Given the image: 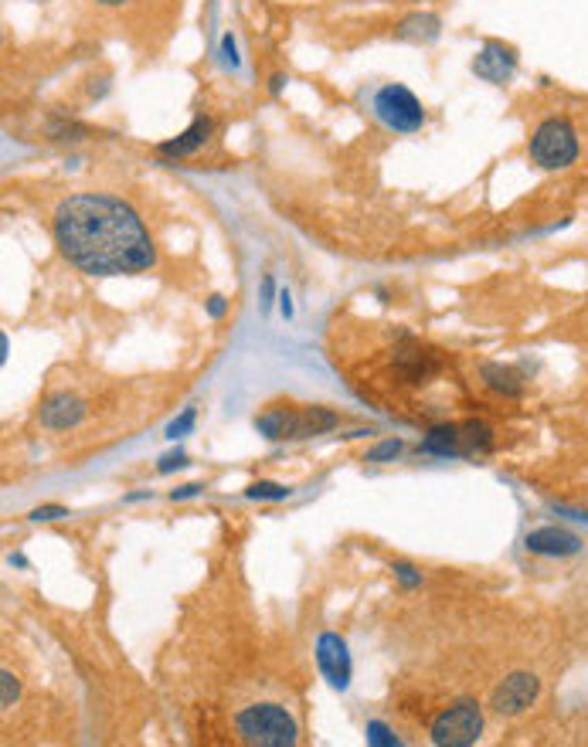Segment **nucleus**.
Returning a JSON list of instances; mask_svg holds the SVG:
<instances>
[{
  "label": "nucleus",
  "mask_w": 588,
  "mask_h": 747,
  "mask_svg": "<svg viewBox=\"0 0 588 747\" xmlns=\"http://www.w3.org/2000/svg\"><path fill=\"white\" fill-rule=\"evenodd\" d=\"M4 710H11L14 707V700H18V679H14V673L11 669H4Z\"/></svg>",
  "instance_id": "obj_19"
},
{
  "label": "nucleus",
  "mask_w": 588,
  "mask_h": 747,
  "mask_svg": "<svg viewBox=\"0 0 588 747\" xmlns=\"http://www.w3.org/2000/svg\"><path fill=\"white\" fill-rule=\"evenodd\" d=\"M86 415V405L76 395H54L41 405V425L51 431H66L72 425H79Z\"/></svg>",
  "instance_id": "obj_11"
},
{
  "label": "nucleus",
  "mask_w": 588,
  "mask_h": 747,
  "mask_svg": "<svg viewBox=\"0 0 588 747\" xmlns=\"http://www.w3.org/2000/svg\"><path fill=\"white\" fill-rule=\"evenodd\" d=\"M368 740H371V744H398L381 724H368Z\"/></svg>",
  "instance_id": "obj_21"
},
{
  "label": "nucleus",
  "mask_w": 588,
  "mask_h": 747,
  "mask_svg": "<svg viewBox=\"0 0 588 747\" xmlns=\"http://www.w3.org/2000/svg\"><path fill=\"white\" fill-rule=\"evenodd\" d=\"M58 517H69L62 507H38L31 510V520H58Z\"/></svg>",
  "instance_id": "obj_22"
},
{
  "label": "nucleus",
  "mask_w": 588,
  "mask_h": 747,
  "mask_svg": "<svg viewBox=\"0 0 588 747\" xmlns=\"http://www.w3.org/2000/svg\"><path fill=\"white\" fill-rule=\"evenodd\" d=\"M317 663H320V669L330 679L333 690H347L350 687V653H347V643L340 636L323 633L317 639Z\"/></svg>",
  "instance_id": "obj_9"
},
{
  "label": "nucleus",
  "mask_w": 588,
  "mask_h": 747,
  "mask_svg": "<svg viewBox=\"0 0 588 747\" xmlns=\"http://www.w3.org/2000/svg\"><path fill=\"white\" fill-rule=\"evenodd\" d=\"M401 449H405V446H401V439H388V442L375 446V449L365 456V462H388V459H395Z\"/></svg>",
  "instance_id": "obj_17"
},
{
  "label": "nucleus",
  "mask_w": 588,
  "mask_h": 747,
  "mask_svg": "<svg viewBox=\"0 0 588 747\" xmlns=\"http://www.w3.org/2000/svg\"><path fill=\"white\" fill-rule=\"evenodd\" d=\"M249 496L252 500H286L289 489L279 482H256V486H249Z\"/></svg>",
  "instance_id": "obj_16"
},
{
  "label": "nucleus",
  "mask_w": 588,
  "mask_h": 747,
  "mask_svg": "<svg viewBox=\"0 0 588 747\" xmlns=\"http://www.w3.org/2000/svg\"><path fill=\"white\" fill-rule=\"evenodd\" d=\"M422 452H432V456H466L462 425H452V421L432 425L429 435L422 439Z\"/></svg>",
  "instance_id": "obj_13"
},
{
  "label": "nucleus",
  "mask_w": 588,
  "mask_h": 747,
  "mask_svg": "<svg viewBox=\"0 0 588 747\" xmlns=\"http://www.w3.org/2000/svg\"><path fill=\"white\" fill-rule=\"evenodd\" d=\"M185 462H188V456H185V452L178 449V452H170V456H163L157 469H160V472H173V469H181Z\"/></svg>",
  "instance_id": "obj_20"
},
{
  "label": "nucleus",
  "mask_w": 588,
  "mask_h": 747,
  "mask_svg": "<svg viewBox=\"0 0 588 747\" xmlns=\"http://www.w3.org/2000/svg\"><path fill=\"white\" fill-rule=\"evenodd\" d=\"M208 313H211V317H221V313H225V299H221V296H211V299H208Z\"/></svg>",
  "instance_id": "obj_24"
},
{
  "label": "nucleus",
  "mask_w": 588,
  "mask_h": 747,
  "mask_svg": "<svg viewBox=\"0 0 588 747\" xmlns=\"http://www.w3.org/2000/svg\"><path fill=\"white\" fill-rule=\"evenodd\" d=\"M211 133H215V119L211 116H198L181 137L160 143V153H167V157H191V153H198L211 140Z\"/></svg>",
  "instance_id": "obj_12"
},
{
  "label": "nucleus",
  "mask_w": 588,
  "mask_h": 747,
  "mask_svg": "<svg viewBox=\"0 0 588 747\" xmlns=\"http://www.w3.org/2000/svg\"><path fill=\"white\" fill-rule=\"evenodd\" d=\"M395 571L401 575V581H405V585H419V575H411V568H408V565H398Z\"/></svg>",
  "instance_id": "obj_25"
},
{
  "label": "nucleus",
  "mask_w": 588,
  "mask_h": 747,
  "mask_svg": "<svg viewBox=\"0 0 588 747\" xmlns=\"http://www.w3.org/2000/svg\"><path fill=\"white\" fill-rule=\"evenodd\" d=\"M337 425L340 418L330 408H266L262 415H256V428L272 442L310 439V435H323Z\"/></svg>",
  "instance_id": "obj_3"
},
{
  "label": "nucleus",
  "mask_w": 588,
  "mask_h": 747,
  "mask_svg": "<svg viewBox=\"0 0 588 747\" xmlns=\"http://www.w3.org/2000/svg\"><path fill=\"white\" fill-rule=\"evenodd\" d=\"M514 72H517V51L504 41H487L480 48V54L474 58V76L490 82V86L510 82Z\"/></svg>",
  "instance_id": "obj_8"
},
{
  "label": "nucleus",
  "mask_w": 588,
  "mask_h": 747,
  "mask_svg": "<svg viewBox=\"0 0 588 747\" xmlns=\"http://www.w3.org/2000/svg\"><path fill=\"white\" fill-rule=\"evenodd\" d=\"M51 235L58 252L89 276H140L157 262L143 218L112 195H69L51 215Z\"/></svg>",
  "instance_id": "obj_1"
},
{
  "label": "nucleus",
  "mask_w": 588,
  "mask_h": 747,
  "mask_svg": "<svg viewBox=\"0 0 588 747\" xmlns=\"http://www.w3.org/2000/svg\"><path fill=\"white\" fill-rule=\"evenodd\" d=\"M541 697V679L535 673H510L490 697V707L504 717H517L531 710L535 700Z\"/></svg>",
  "instance_id": "obj_7"
},
{
  "label": "nucleus",
  "mask_w": 588,
  "mask_h": 747,
  "mask_svg": "<svg viewBox=\"0 0 588 747\" xmlns=\"http://www.w3.org/2000/svg\"><path fill=\"white\" fill-rule=\"evenodd\" d=\"M195 428V408H185V415L178 421L167 425V439H178V435H188Z\"/></svg>",
  "instance_id": "obj_18"
},
{
  "label": "nucleus",
  "mask_w": 588,
  "mask_h": 747,
  "mask_svg": "<svg viewBox=\"0 0 588 747\" xmlns=\"http://www.w3.org/2000/svg\"><path fill=\"white\" fill-rule=\"evenodd\" d=\"M436 34H439V21L432 14H416V18H408L398 28V38H426V41H432Z\"/></svg>",
  "instance_id": "obj_15"
},
{
  "label": "nucleus",
  "mask_w": 588,
  "mask_h": 747,
  "mask_svg": "<svg viewBox=\"0 0 588 747\" xmlns=\"http://www.w3.org/2000/svg\"><path fill=\"white\" fill-rule=\"evenodd\" d=\"M235 734L242 744L259 747H292L297 744V720H292L279 704H252L235 714Z\"/></svg>",
  "instance_id": "obj_2"
},
{
  "label": "nucleus",
  "mask_w": 588,
  "mask_h": 747,
  "mask_svg": "<svg viewBox=\"0 0 588 747\" xmlns=\"http://www.w3.org/2000/svg\"><path fill=\"white\" fill-rule=\"evenodd\" d=\"M484 385L507 395V398H517L520 388H524L520 374L514 367H504V363H484Z\"/></svg>",
  "instance_id": "obj_14"
},
{
  "label": "nucleus",
  "mask_w": 588,
  "mask_h": 747,
  "mask_svg": "<svg viewBox=\"0 0 588 747\" xmlns=\"http://www.w3.org/2000/svg\"><path fill=\"white\" fill-rule=\"evenodd\" d=\"M527 157L541 170H568L578 160V133L568 119H545L527 143Z\"/></svg>",
  "instance_id": "obj_4"
},
{
  "label": "nucleus",
  "mask_w": 588,
  "mask_h": 747,
  "mask_svg": "<svg viewBox=\"0 0 588 747\" xmlns=\"http://www.w3.org/2000/svg\"><path fill=\"white\" fill-rule=\"evenodd\" d=\"M96 4H102V8H123L127 0H96Z\"/></svg>",
  "instance_id": "obj_27"
},
{
  "label": "nucleus",
  "mask_w": 588,
  "mask_h": 747,
  "mask_svg": "<svg viewBox=\"0 0 588 747\" xmlns=\"http://www.w3.org/2000/svg\"><path fill=\"white\" fill-rule=\"evenodd\" d=\"M198 492H201V486H198V482H191V486L173 489V492H170V500H188V496H198Z\"/></svg>",
  "instance_id": "obj_23"
},
{
  "label": "nucleus",
  "mask_w": 588,
  "mask_h": 747,
  "mask_svg": "<svg viewBox=\"0 0 588 747\" xmlns=\"http://www.w3.org/2000/svg\"><path fill=\"white\" fill-rule=\"evenodd\" d=\"M524 547L531 554H541V557H571V554L581 550V540L571 530H561V527H541V530L527 534Z\"/></svg>",
  "instance_id": "obj_10"
},
{
  "label": "nucleus",
  "mask_w": 588,
  "mask_h": 747,
  "mask_svg": "<svg viewBox=\"0 0 588 747\" xmlns=\"http://www.w3.org/2000/svg\"><path fill=\"white\" fill-rule=\"evenodd\" d=\"M279 309H282V317H292V302H289V292H282V296H279Z\"/></svg>",
  "instance_id": "obj_26"
},
{
  "label": "nucleus",
  "mask_w": 588,
  "mask_h": 747,
  "mask_svg": "<svg viewBox=\"0 0 588 747\" xmlns=\"http://www.w3.org/2000/svg\"><path fill=\"white\" fill-rule=\"evenodd\" d=\"M371 109L378 116L381 127H388L391 133H416L426 122V109L422 102L411 96L405 86H381L371 99Z\"/></svg>",
  "instance_id": "obj_5"
},
{
  "label": "nucleus",
  "mask_w": 588,
  "mask_h": 747,
  "mask_svg": "<svg viewBox=\"0 0 588 747\" xmlns=\"http://www.w3.org/2000/svg\"><path fill=\"white\" fill-rule=\"evenodd\" d=\"M484 730V714H480V704L474 700H459L456 707L442 710L432 724V744L439 747H469L477 744Z\"/></svg>",
  "instance_id": "obj_6"
}]
</instances>
